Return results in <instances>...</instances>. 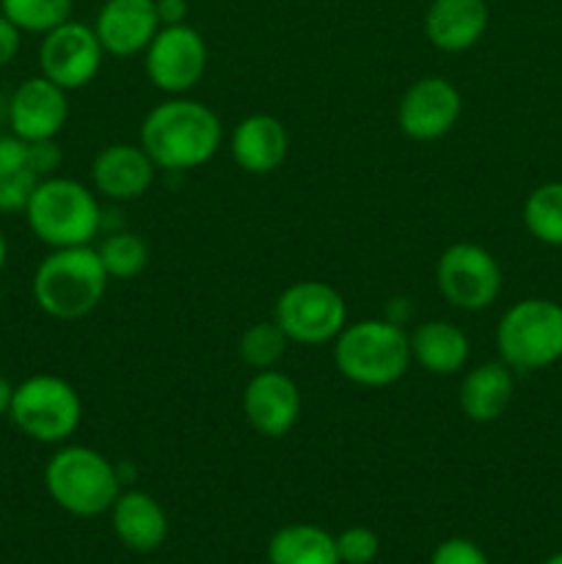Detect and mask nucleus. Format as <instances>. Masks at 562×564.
I'll list each match as a JSON object with an SVG mask.
<instances>
[{"label":"nucleus","instance_id":"f257e3e1","mask_svg":"<svg viewBox=\"0 0 562 564\" xmlns=\"http://www.w3.org/2000/svg\"><path fill=\"white\" fill-rule=\"evenodd\" d=\"M224 127L213 108L187 97L154 105L141 121V143L158 169L191 171L215 158Z\"/></svg>","mask_w":562,"mask_h":564},{"label":"nucleus","instance_id":"f03ea898","mask_svg":"<svg viewBox=\"0 0 562 564\" xmlns=\"http://www.w3.org/2000/svg\"><path fill=\"white\" fill-rule=\"evenodd\" d=\"M33 301L47 317L83 319L102 303L108 273L94 246L53 248L33 273Z\"/></svg>","mask_w":562,"mask_h":564},{"label":"nucleus","instance_id":"7ed1b4c3","mask_svg":"<svg viewBox=\"0 0 562 564\" xmlns=\"http://www.w3.org/2000/svg\"><path fill=\"white\" fill-rule=\"evenodd\" d=\"M411 339L391 319L347 323L334 339V364L342 378L364 389L395 386L411 367Z\"/></svg>","mask_w":562,"mask_h":564},{"label":"nucleus","instance_id":"20e7f679","mask_svg":"<svg viewBox=\"0 0 562 564\" xmlns=\"http://www.w3.org/2000/svg\"><path fill=\"white\" fill-rule=\"evenodd\" d=\"M22 213L36 240L50 248L91 246L102 226L97 193L66 176H44Z\"/></svg>","mask_w":562,"mask_h":564},{"label":"nucleus","instance_id":"39448f33","mask_svg":"<svg viewBox=\"0 0 562 564\" xmlns=\"http://www.w3.org/2000/svg\"><path fill=\"white\" fill-rule=\"evenodd\" d=\"M50 499L75 518L110 512L121 494L119 468L91 446H61L44 466Z\"/></svg>","mask_w":562,"mask_h":564},{"label":"nucleus","instance_id":"423d86ee","mask_svg":"<svg viewBox=\"0 0 562 564\" xmlns=\"http://www.w3.org/2000/svg\"><path fill=\"white\" fill-rule=\"evenodd\" d=\"M496 350L512 372H538L562 358V306L549 297H523L501 314Z\"/></svg>","mask_w":562,"mask_h":564},{"label":"nucleus","instance_id":"0eeeda50","mask_svg":"<svg viewBox=\"0 0 562 564\" xmlns=\"http://www.w3.org/2000/svg\"><path fill=\"white\" fill-rule=\"evenodd\" d=\"M9 419L36 444H64L80 427L83 400L69 380L33 375L14 386Z\"/></svg>","mask_w":562,"mask_h":564},{"label":"nucleus","instance_id":"6e6552de","mask_svg":"<svg viewBox=\"0 0 562 564\" xmlns=\"http://www.w3.org/2000/svg\"><path fill=\"white\" fill-rule=\"evenodd\" d=\"M273 319L287 339L303 347L334 341L347 325V303L325 281H295L279 295Z\"/></svg>","mask_w":562,"mask_h":564},{"label":"nucleus","instance_id":"1a4fd4ad","mask_svg":"<svg viewBox=\"0 0 562 564\" xmlns=\"http://www.w3.org/2000/svg\"><path fill=\"white\" fill-rule=\"evenodd\" d=\"M435 284L444 301L461 312H483L501 292V268L488 248L455 242L435 264Z\"/></svg>","mask_w":562,"mask_h":564},{"label":"nucleus","instance_id":"9d476101","mask_svg":"<svg viewBox=\"0 0 562 564\" xmlns=\"http://www.w3.org/2000/svg\"><path fill=\"white\" fill-rule=\"evenodd\" d=\"M143 69L154 88L182 97L198 86L207 69V42L193 25H163L143 50Z\"/></svg>","mask_w":562,"mask_h":564},{"label":"nucleus","instance_id":"9b49d317","mask_svg":"<svg viewBox=\"0 0 562 564\" xmlns=\"http://www.w3.org/2000/svg\"><path fill=\"white\" fill-rule=\"evenodd\" d=\"M102 55L105 50L94 33V25L66 20L64 25L53 28L42 36L39 69L64 91H77L97 77Z\"/></svg>","mask_w":562,"mask_h":564},{"label":"nucleus","instance_id":"f8f14e48","mask_svg":"<svg viewBox=\"0 0 562 564\" xmlns=\"http://www.w3.org/2000/svg\"><path fill=\"white\" fill-rule=\"evenodd\" d=\"M69 91L55 86L44 75L28 77L6 102V119H9L11 135L20 141L39 143V141H55L61 130L69 119Z\"/></svg>","mask_w":562,"mask_h":564},{"label":"nucleus","instance_id":"ddd939ff","mask_svg":"<svg viewBox=\"0 0 562 564\" xmlns=\"http://www.w3.org/2000/svg\"><path fill=\"white\" fill-rule=\"evenodd\" d=\"M463 110L461 91L446 77H422L406 88L397 108L400 130L413 141H439L457 124Z\"/></svg>","mask_w":562,"mask_h":564},{"label":"nucleus","instance_id":"4468645a","mask_svg":"<svg viewBox=\"0 0 562 564\" xmlns=\"http://www.w3.org/2000/svg\"><path fill=\"white\" fill-rule=\"evenodd\" d=\"M301 411V389L290 375L279 369L257 372L242 391V413L248 424L264 438H284L298 424Z\"/></svg>","mask_w":562,"mask_h":564},{"label":"nucleus","instance_id":"2eb2a0df","mask_svg":"<svg viewBox=\"0 0 562 564\" xmlns=\"http://www.w3.org/2000/svg\"><path fill=\"white\" fill-rule=\"evenodd\" d=\"M160 17L154 0H105L94 20V33L108 55L127 58L152 44L160 31Z\"/></svg>","mask_w":562,"mask_h":564},{"label":"nucleus","instance_id":"dca6fc26","mask_svg":"<svg viewBox=\"0 0 562 564\" xmlns=\"http://www.w3.org/2000/svg\"><path fill=\"white\" fill-rule=\"evenodd\" d=\"M158 165L149 160L141 143H110L99 149L91 163L94 193L110 202H136L154 185Z\"/></svg>","mask_w":562,"mask_h":564},{"label":"nucleus","instance_id":"f3484780","mask_svg":"<svg viewBox=\"0 0 562 564\" xmlns=\"http://www.w3.org/2000/svg\"><path fill=\"white\" fill-rule=\"evenodd\" d=\"M485 0H433L424 14V36L441 53L472 50L488 31Z\"/></svg>","mask_w":562,"mask_h":564},{"label":"nucleus","instance_id":"a211bd4d","mask_svg":"<svg viewBox=\"0 0 562 564\" xmlns=\"http://www.w3.org/2000/svg\"><path fill=\"white\" fill-rule=\"evenodd\" d=\"M231 158L246 174H270L279 169L290 152L287 127L270 113H251L231 132Z\"/></svg>","mask_w":562,"mask_h":564},{"label":"nucleus","instance_id":"6ab92c4d","mask_svg":"<svg viewBox=\"0 0 562 564\" xmlns=\"http://www.w3.org/2000/svg\"><path fill=\"white\" fill-rule=\"evenodd\" d=\"M110 523L119 543L138 554H152L169 538V516L160 501L143 490L119 494L110 507Z\"/></svg>","mask_w":562,"mask_h":564},{"label":"nucleus","instance_id":"aec40b11","mask_svg":"<svg viewBox=\"0 0 562 564\" xmlns=\"http://www.w3.org/2000/svg\"><path fill=\"white\" fill-rule=\"evenodd\" d=\"M516 380L512 369L505 361H488L468 369L457 391V405L466 413V419L477 424H490L505 416L512 402Z\"/></svg>","mask_w":562,"mask_h":564},{"label":"nucleus","instance_id":"412c9836","mask_svg":"<svg viewBox=\"0 0 562 564\" xmlns=\"http://www.w3.org/2000/svg\"><path fill=\"white\" fill-rule=\"evenodd\" d=\"M411 339V356L424 372L430 375H457L468 361V339L450 319H428L417 325Z\"/></svg>","mask_w":562,"mask_h":564},{"label":"nucleus","instance_id":"4be33fe9","mask_svg":"<svg viewBox=\"0 0 562 564\" xmlns=\"http://www.w3.org/2000/svg\"><path fill=\"white\" fill-rule=\"evenodd\" d=\"M42 180L31 143L0 135V213H22Z\"/></svg>","mask_w":562,"mask_h":564},{"label":"nucleus","instance_id":"5701e85b","mask_svg":"<svg viewBox=\"0 0 562 564\" xmlns=\"http://www.w3.org/2000/svg\"><path fill=\"white\" fill-rule=\"evenodd\" d=\"M270 564H342L336 538L314 523L275 529L268 543Z\"/></svg>","mask_w":562,"mask_h":564},{"label":"nucleus","instance_id":"b1692460","mask_svg":"<svg viewBox=\"0 0 562 564\" xmlns=\"http://www.w3.org/2000/svg\"><path fill=\"white\" fill-rule=\"evenodd\" d=\"M523 226L543 246L562 248V182H543L529 193Z\"/></svg>","mask_w":562,"mask_h":564},{"label":"nucleus","instance_id":"393cba45","mask_svg":"<svg viewBox=\"0 0 562 564\" xmlns=\"http://www.w3.org/2000/svg\"><path fill=\"white\" fill-rule=\"evenodd\" d=\"M108 279H136L149 264V246L136 231H116L97 246Z\"/></svg>","mask_w":562,"mask_h":564},{"label":"nucleus","instance_id":"a878e982","mask_svg":"<svg viewBox=\"0 0 562 564\" xmlns=\"http://www.w3.org/2000/svg\"><path fill=\"white\" fill-rule=\"evenodd\" d=\"M72 0H0V14L22 33H50L72 20Z\"/></svg>","mask_w":562,"mask_h":564},{"label":"nucleus","instance_id":"bb28decb","mask_svg":"<svg viewBox=\"0 0 562 564\" xmlns=\"http://www.w3.org/2000/svg\"><path fill=\"white\" fill-rule=\"evenodd\" d=\"M287 345H290V339H287L284 330L275 325V319L253 323L240 339V358L248 367L257 369V372H262V369H275V364L284 358Z\"/></svg>","mask_w":562,"mask_h":564},{"label":"nucleus","instance_id":"cd10ccee","mask_svg":"<svg viewBox=\"0 0 562 564\" xmlns=\"http://www.w3.org/2000/svg\"><path fill=\"white\" fill-rule=\"evenodd\" d=\"M336 551L342 564H372L378 560L380 540L372 529L350 527L336 534Z\"/></svg>","mask_w":562,"mask_h":564},{"label":"nucleus","instance_id":"c85d7f7f","mask_svg":"<svg viewBox=\"0 0 562 564\" xmlns=\"http://www.w3.org/2000/svg\"><path fill=\"white\" fill-rule=\"evenodd\" d=\"M430 564H490L485 551L466 538H450L435 545Z\"/></svg>","mask_w":562,"mask_h":564},{"label":"nucleus","instance_id":"c756f323","mask_svg":"<svg viewBox=\"0 0 562 564\" xmlns=\"http://www.w3.org/2000/svg\"><path fill=\"white\" fill-rule=\"evenodd\" d=\"M20 44H22V31L14 25V22H9L3 14H0V69L9 66L11 61L17 58Z\"/></svg>","mask_w":562,"mask_h":564},{"label":"nucleus","instance_id":"7c9ffc66","mask_svg":"<svg viewBox=\"0 0 562 564\" xmlns=\"http://www.w3.org/2000/svg\"><path fill=\"white\" fill-rule=\"evenodd\" d=\"M158 6V17H160V25H182L187 22V0H154Z\"/></svg>","mask_w":562,"mask_h":564},{"label":"nucleus","instance_id":"2f4dec72","mask_svg":"<svg viewBox=\"0 0 562 564\" xmlns=\"http://www.w3.org/2000/svg\"><path fill=\"white\" fill-rule=\"evenodd\" d=\"M11 397H14V383H11V380L0 372V419L9 416Z\"/></svg>","mask_w":562,"mask_h":564},{"label":"nucleus","instance_id":"473e14b6","mask_svg":"<svg viewBox=\"0 0 562 564\" xmlns=\"http://www.w3.org/2000/svg\"><path fill=\"white\" fill-rule=\"evenodd\" d=\"M6 259H9V242H6V235L0 231V270L6 268Z\"/></svg>","mask_w":562,"mask_h":564},{"label":"nucleus","instance_id":"72a5a7b5","mask_svg":"<svg viewBox=\"0 0 562 564\" xmlns=\"http://www.w3.org/2000/svg\"><path fill=\"white\" fill-rule=\"evenodd\" d=\"M543 564H562V551H556V554H551L549 560H545Z\"/></svg>","mask_w":562,"mask_h":564}]
</instances>
